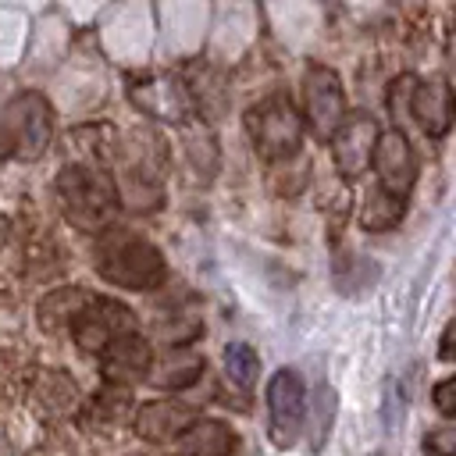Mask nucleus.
I'll return each mask as SVG.
<instances>
[{"instance_id": "4", "label": "nucleus", "mask_w": 456, "mask_h": 456, "mask_svg": "<svg viewBox=\"0 0 456 456\" xmlns=\"http://www.w3.org/2000/svg\"><path fill=\"white\" fill-rule=\"evenodd\" d=\"M53 139V110L43 93H18L0 110V142L7 157L39 160Z\"/></svg>"}, {"instance_id": "6", "label": "nucleus", "mask_w": 456, "mask_h": 456, "mask_svg": "<svg viewBox=\"0 0 456 456\" xmlns=\"http://www.w3.org/2000/svg\"><path fill=\"white\" fill-rule=\"evenodd\" d=\"M135 331V314L125 303H114L107 296H89L86 306L71 317V335L82 353H103L114 338Z\"/></svg>"}, {"instance_id": "20", "label": "nucleus", "mask_w": 456, "mask_h": 456, "mask_svg": "<svg viewBox=\"0 0 456 456\" xmlns=\"http://www.w3.org/2000/svg\"><path fill=\"white\" fill-rule=\"evenodd\" d=\"M0 157H7V153H4V142H0Z\"/></svg>"}, {"instance_id": "8", "label": "nucleus", "mask_w": 456, "mask_h": 456, "mask_svg": "<svg viewBox=\"0 0 456 456\" xmlns=\"http://www.w3.org/2000/svg\"><path fill=\"white\" fill-rule=\"evenodd\" d=\"M370 167L378 175V189L406 200L413 182H417V157H413V146L406 139L403 128H388V132H378V146H374V157H370Z\"/></svg>"}, {"instance_id": "2", "label": "nucleus", "mask_w": 456, "mask_h": 456, "mask_svg": "<svg viewBox=\"0 0 456 456\" xmlns=\"http://www.w3.org/2000/svg\"><path fill=\"white\" fill-rule=\"evenodd\" d=\"M57 200L64 217L82 232H107L118 214V185L100 164H68L57 175Z\"/></svg>"}, {"instance_id": "3", "label": "nucleus", "mask_w": 456, "mask_h": 456, "mask_svg": "<svg viewBox=\"0 0 456 456\" xmlns=\"http://www.w3.org/2000/svg\"><path fill=\"white\" fill-rule=\"evenodd\" d=\"M303 114L285 93H271L246 110V135L264 160H289L303 146Z\"/></svg>"}, {"instance_id": "18", "label": "nucleus", "mask_w": 456, "mask_h": 456, "mask_svg": "<svg viewBox=\"0 0 456 456\" xmlns=\"http://www.w3.org/2000/svg\"><path fill=\"white\" fill-rule=\"evenodd\" d=\"M452 392H456V378H452V374L442 378V381L435 385V392H431V395H435V406H438L442 417H452V413H456V399H452Z\"/></svg>"}, {"instance_id": "5", "label": "nucleus", "mask_w": 456, "mask_h": 456, "mask_svg": "<svg viewBox=\"0 0 456 456\" xmlns=\"http://www.w3.org/2000/svg\"><path fill=\"white\" fill-rule=\"evenodd\" d=\"M303 103H306L303 128L310 125L314 139L328 142L346 118V93H342L338 71L328 64H310L303 75Z\"/></svg>"}, {"instance_id": "10", "label": "nucleus", "mask_w": 456, "mask_h": 456, "mask_svg": "<svg viewBox=\"0 0 456 456\" xmlns=\"http://www.w3.org/2000/svg\"><path fill=\"white\" fill-rule=\"evenodd\" d=\"M452 114H456V103H452V89H449L445 75H435V78L413 86L406 118H413L428 139H442L452 128Z\"/></svg>"}, {"instance_id": "17", "label": "nucleus", "mask_w": 456, "mask_h": 456, "mask_svg": "<svg viewBox=\"0 0 456 456\" xmlns=\"http://www.w3.org/2000/svg\"><path fill=\"white\" fill-rule=\"evenodd\" d=\"M424 449H428L431 456H456V431H452L449 424H442V428L428 431Z\"/></svg>"}, {"instance_id": "1", "label": "nucleus", "mask_w": 456, "mask_h": 456, "mask_svg": "<svg viewBox=\"0 0 456 456\" xmlns=\"http://www.w3.org/2000/svg\"><path fill=\"white\" fill-rule=\"evenodd\" d=\"M93 260H96V274L107 285L132 289V292H150V289L164 285V278H167V264H164L160 249L150 239H142L128 228H114V224L107 232H100Z\"/></svg>"}, {"instance_id": "9", "label": "nucleus", "mask_w": 456, "mask_h": 456, "mask_svg": "<svg viewBox=\"0 0 456 456\" xmlns=\"http://www.w3.org/2000/svg\"><path fill=\"white\" fill-rule=\"evenodd\" d=\"M328 142H331V153H335V167L346 178H360L370 167V157H374V146H378V121L363 110L346 114Z\"/></svg>"}, {"instance_id": "7", "label": "nucleus", "mask_w": 456, "mask_h": 456, "mask_svg": "<svg viewBox=\"0 0 456 456\" xmlns=\"http://www.w3.org/2000/svg\"><path fill=\"white\" fill-rule=\"evenodd\" d=\"M306 413V388L303 378L292 367H281L267 381V417H271V435L278 445H292L299 438Z\"/></svg>"}, {"instance_id": "12", "label": "nucleus", "mask_w": 456, "mask_h": 456, "mask_svg": "<svg viewBox=\"0 0 456 456\" xmlns=\"http://www.w3.org/2000/svg\"><path fill=\"white\" fill-rule=\"evenodd\" d=\"M192 420H200L196 406H185L175 399H157V403H142V410L135 417V431L150 442H167V438H178Z\"/></svg>"}, {"instance_id": "16", "label": "nucleus", "mask_w": 456, "mask_h": 456, "mask_svg": "<svg viewBox=\"0 0 456 456\" xmlns=\"http://www.w3.org/2000/svg\"><path fill=\"white\" fill-rule=\"evenodd\" d=\"M224 370H228V378H232L239 388H249V385L256 381V374H260V356H256V349L246 346V342L224 346Z\"/></svg>"}, {"instance_id": "19", "label": "nucleus", "mask_w": 456, "mask_h": 456, "mask_svg": "<svg viewBox=\"0 0 456 456\" xmlns=\"http://www.w3.org/2000/svg\"><path fill=\"white\" fill-rule=\"evenodd\" d=\"M452 331H456V324L449 321L445 331H442V342H438V356H442V360H452Z\"/></svg>"}, {"instance_id": "14", "label": "nucleus", "mask_w": 456, "mask_h": 456, "mask_svg": "<svg viewBox=\"0 0 456 456\" xmlns=\"http://www.w3.org/2000/svg\"><path fill=\"white\" fill-rule=\"evenodd\" d=\"M406 214V200L385 192V189H370L367 200H363V210H360V224L367 232H392Z\"/></svg>"}, {"instance_id": "11", "label": "nucleus", "mask_w": 456, "mask_h": 456, "mask_svg": "<svg viewBox=\"0 0 456 456\" xmlns=\"http://www.w3.org/2000/svg\"><path fill=\"white\" fill-rule=\"evenodd\" d=\"M100 363H103L107 381L128 385V381H139V378L150 374V367H153V349H150L146 338H139V335L132 331V335L114 338V342L100 353Z\"/></svg>"}, {"instance_id": "15", "label": "nucleus", "mask_w": 456, "mask_h": 456, "mask_svg": "<svg viewBox=\"0 0 456 456\" xmlns=\"http://www.w3.org/2000/svg\"><path fill=\"white\" fill-rule=\"evenodd\" d=\"M150 370H153V385H160V388H185L203 370V360L196 353H189L185 346H178L175 353H167L164 363H157Z\"/></svg>"}, {"instance_id": "13", "label": "nucleus", "mask_w": 456, "mask_h": 456, "mask_svg": "<svg viewBox=\"0 0 456 456\" xmlns=\"http://www.w3.org/2000/svg\"><path fill=\"white\" fill-rule=\"evenodd\" d=\"M232 449H235V431L224 420L200 417L175 438L178 456H232Z\"/></svg>"}]
</instances>
